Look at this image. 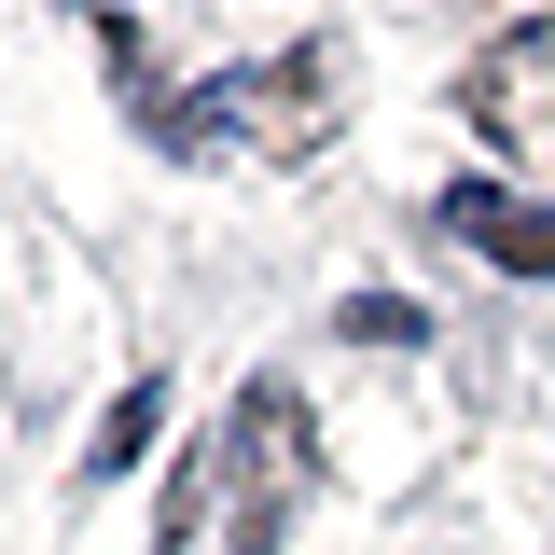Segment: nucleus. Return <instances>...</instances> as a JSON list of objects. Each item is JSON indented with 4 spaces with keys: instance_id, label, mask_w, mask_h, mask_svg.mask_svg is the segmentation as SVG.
Listing matches in <instances>:
<instances>
[{
    "instance_id": "obj_1",
    "label": "nucleus",
    "mask_w": 555,
    "mask_h": 555,
    "mask_svg": "<svg viewBox=\"0 0 555 555\" xmlns=\"http://www.w3.org/2000/svg\"><path fill=\"white\" fill-rule=\"evenodd\" d=\"M98 56H112V83L139 98V139H167V153H320L334 139V56L320 42H292V56L264 69H222V83H153V56H139V28H112L98 14Z\"/></svg>"
},
{
    "instance_id": "obj_2",
    "label": "nucleus",
    "mask_w": 555,
    "mask_h": 555,
    "mask_svg": "<svg viewBox=\"0 0 555 555\" xmlns=\"http://www.w3.org/2000/svg\"><path fill=\"white\" fill-rule=\"evenodd\" d=\"M208 486H236L222 542H236V555H278L292 500L320 486V444H306V389H292V375H250V389H236V430H222V459H208V473H181V500H167V555H195Z\"/></svg>"
},
{
    "instance_id": "obj_3",
    "label": "nucleus",
    "mask_w": 555,
    "mask_h": 555,
    "mask_svg": "<svg viewBox=\"0 0 555 555\" xmlns=\"http://www.w3.org/2000/svg\"><path fill=\"white\" fill-rule=\"evenodd\" d=\"M459 112H473L486 153L555 167V14H542V28H514V42H486V56L459 69Z\"/></svg>"
},
{
    "instance_id": "obj_4",
    "label": "nucleus",
    "mask_w": 555,
    "mask_h": 555,
    "mask_svg": "<svg viewBox=\"0 0 555 555\" xmlns=\"http://www.w3.org/2000/svg\"><path fill=\"white\" fill-rule=\"evenodd\" d=\"M444 236H473L500 278H555V195H486V181H444V208H430Z\"/></svg>"
},
{
    "instance_id": "obj_5",
    "label": "nucleus",
    "mask_w": 555,
    "mask_h": 555,
    "mask_svg": "<svg viewBox=\"0 0 555 555\" xmlns=\"http://www.w3.org/2000/svg\"><path fill=\"white\" fill-rule=\"evenodd\" d=\"M153 416H167V389H153V375H139V389H126V403H112V416H98V444H83V473H98V486H112V473H126V459H139V444H153Z\"/></svg>"
},
{
    "instance_id": "obj_6",
    "label": "nucleus",
    "mask_w": 555,
    "mask_h": 555,
    "mask_svg": "<svg viewBox=\"0 0 555 555\" xmlns=\"http://www.w3.org/2000/svg\"><path fill=\"white\" fill-rule=\"evenodd\" d=\"M334 334H361V347H416V334H430V320H416L403 292H361V306H347Z\"/></svg>"
}]
</instances>
